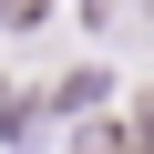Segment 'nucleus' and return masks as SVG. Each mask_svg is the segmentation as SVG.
Segmentation results:
<instances>
[{
  "label": "nucleus",
  "mask_w": 154,
  "mask_h": 154,
  "mask_svg": "<svg viewBox=\"0 0 154 154\" xmlns=\"http://www.w3.org/2000/svg\"><path fill=\"white\" fill-rule=\"evenodd\" d=\"M72 154H134V134H123V123H82V134H72Z\"/></svg>",
  "instance_id": "f257e3e1"
},
{
  "label": "nucleus",
  "mask_w": 154,
  "mask_h": 154,
  "mask_svg": "<svg viewBox=\"0 0 154 154\" xmlns=\"http://www.w3.org/2000/svg\"><path fill=\"white\" fill-rule=\"evenodd\" d=\"M51 21V0H0V31H41Z\"/></svg>",
  "instance_id": "f03ea898"
}]
</instances>
